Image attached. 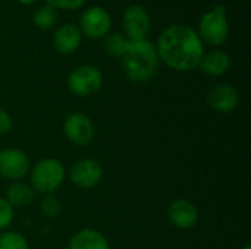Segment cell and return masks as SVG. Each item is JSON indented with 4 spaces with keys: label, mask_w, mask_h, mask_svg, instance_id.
<instances>
[{
    "label": "cell",
    "mask_w": 251,
    "mask_h": 249,
    "mask_svg": "<svg viewBox=\"0 0 251 249\" xmlns=\"http://www.w3.org/2000/svg\"><path fill=\"white\" fill-rule=\"evenodd\" d=\"M31 163L28 156L18 148L0 150V176L18 181L28 175Z\"/></svg>",
    "instance_id": "10"
},
{
    "label": "cell",
    "mask_w": 251,
    "mask_h": 249,
    "mask_svg": "<svg viewBox=\"0 0 251 249\" xmlns=\"http://www.w3.org/2000/svg\"><path fill=\"white\" fill-rule=\"evenodd\" d=\"M12 129V117L10 114L0 109V135H6Z\"/></svg>",
    "instance_id": "23"
},
{
    "label": "cell",
    "mask_w": 251,
    "mask_h": 249,
    "mask_svg": "<svg viewBox=\"0 0 251 249\" xmlns=\"http://www.w3.org/2000/svg\"><path fill=\"white\" fill-rule=\"evenodd\" d=\"M69 179L79 189H93L103 179V167L93 158H82L71 167Z\"/></svg>",
    "instance_id": "9"
},
{
    "label": "cell",
    "mask_w": 251,
    "mask_h": 249,
    "mask_svg": "<svg viewBox=\"0 0 251 249\" xmlns=\"http://www.w3.org/2000/svg\"><path fill=\"white\" fill-rule=\"evenodd\" d=\"M49 6L63 10H75L84 6L85 0H46Z\"/></svg>",
    "instance_id": "22"
},
{
    "label": "cell",
    "mask_w": 251,
    "mask_h": 249,
    "mask_svg": "<svg viewBox=\"0 0 251 249\" xmlns=\"http://www.w3.org/2000/svg\"><path fill=\"white\" fill-rule=\"evenodd\" d=\"M65 136L78 147H87L94 138V125L84 113H72L63 122Z\"/></svg>",
    "instance_id": "8"
},
{
    "label": "cell",
    "mask_w": 251,
    "mask_h": 249,
    "mask_svg": "<svg viewBox=\"0 0 251 249\" xmlns=\"http://www.w3.org/2000/svg\"><path fill=\"white\" fill-rule=\"evenodd\" d=\"M112 28V16L110 13L100 7L91 6L84 10L81 15V34H85L91 40H99L106 37Z\"/></svg>",
    "instance_id": "6"
},
{
    "label": "cell",
    "mask_w": 251,
    "mask_h": 249,
    "mask_svg": "<svg viewBox=\"0 0 251 249\" xmlns=\"http://www.w3.org/2000/svg\"><path fill=\"white\" fill-rule=\"evenodd\" d=\"M199 68L209 76H222L231 68V57L222 50H213L203 56Z\"/></svg>",
    "instance_id": "14"
},
{
    "label": "cell",
    "mask_w": 251,
    "mask_h": 249,
    "mask_svg": "<svg viewBox=\"0 0 251 249\" xmlns=\"http://www.w3.org/2000/svg\"><path fill=\"white\" fill-rule=\"evenodd\" d=\"M103 75L93 65H81L68 75V88L76 97H91L100 91Z\"/></svg>",
    "instance_id": "5"
},
{
    "label": "cell",
    "mask_w": 251,
    "mask_h": 249,
    "mask_svg": "<svg viewBox=\"0 0 251 249\" xmlns=\"http://www.w3.org/2000/svg\"><path fill=\"white\" fill-rule=\"evenodd\" d=\"M41 211L47 219H56L62 211L60 200L57 197H54L53 194L46 195L41 201Z\"/></svg>",
    "instance_id": "20"
},
{
    "label": "cell",
    "mask_w": 251,
    "mask_h": 249,
    "mask_svg": "<svg viewBox=\"0 0 251 249\" xmlns=\"http://www.w3.org/2000/svg\"><path fill=\"white\" fill-rule=\"evenodd\" d=\"M243 249H251V247H250V245H246V247H244Z\"/></svg>",
    "instance_id": "25"
},
{
    "label": "cell",
    "mask_w": 251,
    "mask_h": 249,
    "mask_svg": "<svg viewBox=\"0 0 251 249\" xmlns=\"http://www.w3.org/2000/svg\"><path fill=\"white\" fill-rule=\"evenodd\" d=\"M199 37L210 45H222L229 35V23L226 10L218 4L210 12L204 13L199 22Z\"/></svg>",
    "instance_id": "4"
},
{
    "label": "cell",
    "mask_w": 251,
    "mask_h": 249,
    "mask_svg": "<svg viewBox=\"0 0 251 249\" xmlns=\"http://www.w3.org/2000/svg\"><path fill=\"white\" fill-rule=\"evenodd\" d=\"M0 249H29V245L21 233L4 232L0 235Z\"/></svg>",
    "instance_id": "19"
},
{
    "label": "cell",
    "mask_w": 251,
    "mask_h": 249,
    "mask_svg": "<svg viewBox=\"0 0 251 249\" xmlns=\"http://www.w3.org/2000/svg\"><path fill=\"white\" fill-rule=\"evenodd\" d=\"M56 21H57V12L54 7H51L49 4H43V6L37 7L32 15V22L40 29L51 28L56 23Z\"/></svg>",
    "instance_id": "17"
},
{
    "label": "cell",
    "mask_w": 251,
    "mask_h": 249,
    "mask_svg": "<svg viewBox=\"0 0 251 249\" xmlns=\"http://www.w3.org/2000/svg\"><path fill=\"white\" fill-rule=\"evenodd\" d=\"M68 249H110V247L103 233L93 229H84L71 238Z\"/></svg>",
    "instance_id": "15"
},
{
    "label": "cell",
    "mask_w": 251,
    "mask_h": 249,
    "mask_svg": "<svg viewBox=\"0 0 251 249\" xmlns=\"http://www.w3.org/2000/svg\"><path fill=\"white\" fill-rule=\"evenodd\" d=\"M150 16L144 7L132 4L125 9L122 15V28L129 41L146 40L147 34L150 32Z\"/></svg>",
    "instance_id": "7"
},
{
    "label": "cell",
    "mask_w": 251,
    "mask_h": 249,
    "mask_svg": "<svg viewBox=\"0 0 251 249\" xmlns=\"http://www.w3.org/2000/svg\"><path fill=\"white\" fill-rule=\"evenodd\" d=\"M168 220L179 230H190L197 225L199 210L194 203L185 198L174 200L166 210Z\"/></svg>",
    "instance_id": "11"
},
{
    "label": "cell",
    "mask_w": 251,
    "mask_h": 249,
    "mask_svg": "<svg viewBox=\"0 0 251 249\" xmlns=\"http://www.w3.org/2000/svg\"><path fill=\"white\" fill-rule=\"evenodd\" d=\"M128 41L129 40L121 32H109L104 37V50L107 51V54L113 57H122L128 45Z\"/></svg>",
    "instance_id": "18"
},
{
    "label": "cell",
    "mask_w": 251,
    "mask_h": 249,
    "mask_svg": "<svg viewBox=\"0 0 251 249\" xmlns=\"http://www.w3.org/2000/svg\"><path fill=\"white\" fill-rule=\"evenodd\" d=\"M209 106L218 113H231L240 104L238 91L228 84H221L213 87L207 95Z\"/></svg>",
    "instance_id": "12"
},
{
    "label": "cell",
    "mask_w": 251,
    "mask_h": 249,
    "mask_svg": "<svg viewBox=\"0 0 251 249\" xmlns=\"http://www.w3.org/2000/svg\"><path fill=\"white\" fill-rule=\"evenodd\" d=\"M156 50L159 60L176 72H190L199 68L204 56L203 41L199 34L191 26L181 23L162 31Z\"/></svg>",
    "instance_id": "1"
},
{
    "label": "cell",
    "mask_w": 251,
    "mask_h": 249,
    "mask_svg": "<svg viewBox=\"0 0 251 249\" xmlns=\"http://www.w3.org/2000/svg\"><path fill=\"white\" fill-rule=\"evenodd\" d=\"M21 4H25V6H28V4H34V3H37L38 0H18Z\"/></svg>",
    "instance_id": "24"
},
{
    "label": "cell",
    "mask_w": 251,
    "mask_h": 249,
    "mask_svg": "<svg viewBox=\"0 0 251 249\" xmlns=\"http://www.w3.org/2000/svg\"><path fill=\"white\" fill-rule=\"evenodd\" d=\"M82 34L74 23H65L59 26L53 35V45L60 54H72L81 45Z\"/></svg>",
    "instance_id": "13"
},
{
    "label": "cell",
    "mask_w": 251,
    "mask_h": 249,
    "mask_svg": "<svg viewBox=\"0 0 251 249\" xmlns=\"http://www.w3.org/2000/svg\"><path fill=\"white\" fill-rule=\"evenodd\" d=\"M121 59L124 72L132 82H146L151 79L159 66L156 45L149 40L128 41Z\"/></svg>",
    "instance_id": "2"
},
{
    "label": "cell",
    "mask_w": 251,
    "mask_h": 249,
    "mask_svg": "<svg viewBox=\"0 0 251 249\" xmlns=\"http://www.w3.org/2000/svg\"><path fill=\"white\" fill-rule=\"evenodd\" d=\"M35 198V192L31 185L24 182H16L9 186L6 200L12 207H26L31 205Z\"/></svg>",
    "instance_id": "16"
},
{
    "label": "cell",
    "mask_w": 251,
    "mask_h": 249,
    "mask_svg": "<svg viewBox=\"0 0 251 249\" xmlns=\"http://www.w3.org/2000/svg\"><path fill=\"white\" fill-rule=\"evenodd\" d=\"M13 217H15L13 207L7 203V200L0 198V230L7 229L12 225Z\"/></svg>",
    "instance_id": "21"
},
{
    "label": "cell",
    "mask_w": 251,
    "mask_h": 249,
    "mask_svg": "<svg viewBox=\"0 0 251 249\" xmlns=\"http://www.w3.org/2000/svg\"><path fill=\"white\" fill-rule=\"evenodd\" d=\"M65 179V169L56 158H44L31 169V188L34 192L50 195L60 188Z\"/></svg>",
    "instance_id": "3"
}]
</instances>
